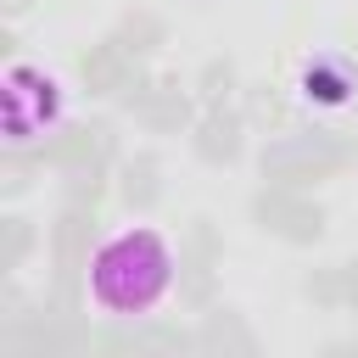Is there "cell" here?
<instances>
[{
  "instance_id": "1",
  "label": "cell",
  "mask_w": 358,
  "mask_h": 358,
  "mask_svg": "<svg viewBox=\"0 0 358 358\" xmlns=\"http://www.w3.org/2000/svg\"><path fill=\"white\" fill-rule=\"evenodd\" d=\"M84 285H90L95 308H106V313H117V319H140V313H151V308L173 291V246H168L157 229L129 224V229L106 235V241L90 252Z\"/></svg>"
},
{
  "instance_id": "3",
  "label": "cell",
  "mask_w": 358,
  "mask_h": 358,
  "mask_svg": "<svg viewBox=\"0 0 358 358\" xmlns=\"http://www.w3.org/2000/svg\"><path fill=\"white\" fill-rule=\"evenodd\" d=\"M296 95H302V106H313V112H341V106L358 95V73H352L341 56H313V62L302 67V78H296Z\"/></svg>"
},
{
  "instance_id": "2",
  "label": "cell",
  "mask_w": 358,
  "mask_h": 358,
  "mask_svg": "<svg viewBox=\"0 0 358 358\" xmlns=\"http://www.w3.org/2000/svg\"><path fill=\"white\" fill-rule=\"evenodd\" d=\"M62 112H67V95H62V84L45 67L11 62L0 73V123H6V140L11 145H34V140L56 134Z\"/></svg>"
}]
</instances>
